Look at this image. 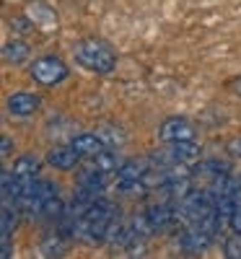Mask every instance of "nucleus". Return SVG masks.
<instances>
[{"instance_id": "f257e3e1", "label": "nucleus", "mask_w": 241, "mask_h": 259, "mask_svg": "<svg viewBox=\"0 0 241 259\" xmlns=\"http://www.w3.org/2000/svg\"><path fill=\"white\" fill-rule=\"evenodd\" d=\"M122 223V210L112 202L99 197L91 207H86L78 215V226H75V236L83 239L86 244H101L109 239L117 226Z\"/></svg>"}, {"instance_id": "f03ea898", "label": "nucleus", "mask_w": 241, "mask_h": 259, "mask_svg": "<svg viewBox=\"0 0 241 259\" xmlns=\"http://www.w3.org/2000/svg\"><path fill=\"white\" fill-rule=\"evenodd\" d=\"M21 210H24L29 218H52V221H57V215L62 212L60 187L50 179H39L34 184V189L24 197V202H21Z\"/></svg>"}, {"instance_id": "7ed1b4c3", "label": "nucleus", "mask_w": 241, "mask_h": 259, "mask_svg": "<svg viewBox=\"0 0 241 259\" xmlns=\"http://www.w3.org/2000/svg\"><path fill=\"white\" fill-rule=\"evenodd\" d=\"M73 57L81 68L91 70V73H112L117 68V55L114 50L101 39H83L73 47Z\"/></svg>"}, {"instance_id": "20e7f679", "label": "nucleus", "mask_w": 241, "mask_h": 259, "mask_svg": "<svg viewBox=\"0 0 241 259\" xmlns=\"http://www.w3.org/2000/svg\"><path fill=\"white\" fill-rule=\"evenodd\" d=\"M11 174H13V194H11V202L21 207L24 197L34 189V184L42 179V177H39V158H34V156H21V158L13 163Z\"/></svg>"}, {"instance_id": "39448f33", "label": "nucleus", "mask_w": 241, "mask_h": 259, "mask_svg": "<svg viewBox=\"0 0 241 259\" xmlns=\"http://www.w3.org/2000/svg\"><path fill=\"white\" fill-rule=\"evenodd\" d=\"M148 168H150L148 161H127V163H122L117 168V174H114V189L122 192V194L145 192L143 182H145Z\"/></svg>"}, {"instance_id": "423d86ee", "label": "nucleus", "mask_w": 241, "mask_h": 259, "mask_svg": "<svg viewBox=\"0 0 241 259\" xmlns=\"http://www.w3.org/2000/svg\"><path fill=\"white\" fill-rule=\"evenodd\" d=\"M31 78L42 85H55L68 78V68L60 57H39L31 65Z\"/></svg>"}, {"instance_id": "0eeeda50", "label": "nucleus", "mask_w": 241, "mask_h": 259, "mask_svg": "<svg viewBox=\"0 0 241 259\" xmlns=\"http://www.w3.org/2000/svg\"><path fill=\"white\" fill-rule=\"evenodd\" d=\"M200 156V148L194 145V140H179V143H169V148L161 156H156L158 166H187Z\"/></svg>"}, {"instance_id": "6e6552de", "label": "nucleus", "mask_w": 241, "mask_h": 259, "mask_svg": "<svg viewBox=\"0 0 241 259\" xmlns=\"http://www.w3.org/2000/svg\"><path fill=\"white\" fill-rule=\"evenodd\" d=\"M158 138L164 143H179V140H194V127L189 119L184 117H169L161 130H158Z\"/></svg>"}, {"instance_id": "1a4fd4ad", "label": "nucleus", "mask_w": 241, "mask_h": 259, "mask_svg": "<svg viewBox=\"0 0 241 259\" xmlns=\"http://www.w3.org/2000/svg\"><path fill=\"white\" fill-rule=\"evenodd\" d=\"M70 145L78 150V153H81L83 158H94V156H99V153H101V150H106V148H109L99 133H83V135H75V138L70 140Z\"/></svg>"}, {"instance_id": "9d476101", "label": "nucleus", "mask_w": 241, "mask_h": 259, "mask_svg": "<svg viewBox=\"0 0 241 259\" xmlns=\"http://www.w3.org/2000/svg\"><path fill=\"white\" fill-rule=\"evenodd\" d=\"M81 153L73 148V145H57V148H52L50 153H47V161L55 166V168H60V171H70V168H75L78 163H81Z\"/></svg>"}, {"instance_id": "9b49d317", "label": "nucleus", "mask_w": 241, "mask_h": 259, "mask_svg": "<svg viewBox=\"0 0 241 259\" xmlns=\"http://www.w3.org/2000/svg\"><path fill=\"white\" fill-rule=\"evenodd\" d=\"M6 106H8V112L13 117H29L39 109V96H34V94H13Z\"/></svg>"}, {"instance_id": "f8f14e48", "label": "nucleus", "mask_w": 241, "mask_h": 259, "mask_svg": "<svg viewBox=\"0 0 241 259\" xmlns=\"http://www.w3.org/2000/svg\"><path fill=\"white\" fill-rule=\"evenodd\" d=\"M18 212H21L18 205L3 202V212H0V244H11V236L18 223Z\"/></svg>"}, {"instance_id": "ddd939ff", "label": "nucleus", "mask_w": 241, "mask_h": 259, "mask_svg": "<svg viewBox=\"0 0 241 259\" xmlns=\"http://www.w3.org/2000/svg\"><path fill=\"white\" fill-rule=\"evenodd\" d=\"M68 236H65L62 231H55L52 236H47V241H45V246H42V254L45 256H62L65 254V246H68Z\"/></svg>"}, {"instance_id": "4468645a", "label": "nucleus", "mask_w": 241, "mask_h": 259, "mask_svg": "<svg viewBox=\"0 0 241 259\" xmlns=\"http://www.w3.org/2000/svg\"><path fill=\"white\" fill-rule=\"evenodd\" d=\"M26 57H29V47L24 45V41H8V45L3 47V60L6 62L18 65V62H24Z\"/></svg>"}, {"instance_id": "2eb2a0df", "label": "nucleus", "mask_w": 241, "mask_h": 259, "mask_svg": "<svg viewBox=\"0 0 241 259\" xmlns=\"http://www.w3.org/2000/svg\"><path fill=\"white\" fill-rule=\"evenodd\" d=\"M226 256L231 259H241V233H233L226 241Z\"/></svg>"}, {"instance_id": "dca6fc26", "label": "nucleus", "mask_w": 241, "mask_h": 259, "mask_svg": "<svg viewBox=\"0 0 241 259\" xmlns=\"http://www.w3.org/2000/svg\"><path fill=\"white\" fill-rule=\"evenodd\" d=\"M228 150H231L233 156H238V158H241V138H236V140L228 145Z\"/></svg>"}, {"instance_id": "f3484780", "label": "nucleus", "mask_w": 241, "mask_h": 259, "mask_svg": "<svg viewBox=\"0 0 241 259\" xmlns=\"http://www.w3.org/2000/svg\"><path fill=\"white\" fill-rule=\"evenodd\" d=\"M0 156H3V158L11 156V140L8 138H3V150H0Z\"/></svg>"}, {"instance_id": "a211bd4d", "label": "nucleus", "mask_w": 241, "mask_h": 259, "mask_svg": "<svg viewBox=\"0 0 241 259\" xmlns=\"http://www.w3.org/2000/svg\"><path fill=\"white\" fill-rule=\"evenodd\" d=\"M231 89H233V94H238V96H241V78H236V80L231 83Z\"/></svg>"}]
</instances>
